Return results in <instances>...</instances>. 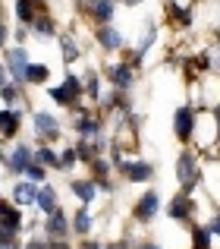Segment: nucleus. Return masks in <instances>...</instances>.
Listing matches in <instances>:
<instances>
[{"label":"nucleus","mask_w":220,"mask_h":249,"mask_svg":"<svg viewBox=\"0 0 220 249\" xmlns=\"http://www.w3.org/2000/svg\"><path fill=\"white\" fill-rule=\"evenodd\" d=\"M3 60H6V70H10L13 79L25 82V70L31 67V63H29V51H25V48H6Z\"/></svg>","instance_id":"obj_1"},{"label":"nucleus","mask_w":220,"mask_h":249,"mask_svg":"<svg viewBox=\"0 0 220 249\" xmlns=\"http://www.w3.org/2000/svg\"><path fill=\"white\" fill-rule=\"evenodd\" d=\"M31 164H35V152H31L29 145H16L10 155L3 158V167L10 170V174H25Z\"/></svg>","instance_id":"obj_2"},{"label":"nucleus","mask_w":220,"mask_h":249,"mask_svg":"<svg viewBox=\"0 0 220 249\" xmlns=\"http://www.w3.org/2000/svg\"><path fill=\"white\" fill-rule=\"evenodd\" d=\"M176 174H179V183H183V193H192L198 186V170H195V158L189 152L179 155L176 161Z\"/></svg>","instance_id":"obj_3"},{"label":"nucleus","mask_w":220,"mask_h":249,"mask_svg":"<svg viewBox=\"0 0 220 249\" xmlns=\"http://www.w3.org/2000/svg\"><path fill=\"white\" fill-rule=\"evenodd\" d=\"M120 164V170H123V177H126L129 183H145V180H151L154 177V167L151 164H145V161H116Z\"/></svg>","instance_id":"obj_4"},{"label":"nucleus","mask_w":220,"mask_h":249,"mask_svg":"<svg viewBox=\"0 0 220 249\" xmlns=\"http://www.w3.org/2000/svg\"><path fill=\"white\" fill-rule=\"evenodd\" d=\"M35 133H38L41 142H54L57 136H60V123H57V117L38 110V114H35Z\"/></svg>","instance_id":"obj_5"},{"label":"nucleus","mask_w":220,"mask_h":249,"mask_svg":"<svg viewBox=\"0 0 220 249\" xmlns=\"http://www.w3.org/2000/svg\"><path fill=\"white\" fill-rule=\"evenodd\" d=\"M44 231H47V237L50 240H63L66 237V231H69V221H66V214L57 208L54 214H47V221H44Z\"/></svg>","instance_id":"obj_6"},{"label":"nucleus","mask_w":220,"mask_h":249,"mask_svg":"<svg viewBox=\"0 0 220 249\" xmlns=\"http://www.w3.org/2000/svg\"><path fill=\"white\" fill-rule=\"evenodd\" d=\"M157 208H160V199H157V193H145L139 199V205H135V218L145 224V221H151L154 214H157Z\"/></svg>","instance_id":"obj_7"},{"label":"nucleus","mask_w":220,"mask_h":249,"mask_svg":"<svg viewBox=\"0 0 220 249\" xmlns=\"http://www.w3.org/2000/svg\"><path fill=\"white\" fill-rule=\"evenodd\" d=\"M173 126H176V136L183 142L192 139V110L189 107H176V114H173Z\"/></svg>","instance_id":"obj_8"},{"label":"nucleus","mask_w":220,"mask_h":249,"mask_svg":"<svg viewBox=\"0 0 220 249\" xmlns=\"http://www.w3.org/2000/svg\"><path fill=\"white\" fill-rule=\"evenodd\" d=\"M167 214H170L173 221H186L192 214V199H189V193H183V196H176V199L167 205Z\"/></svg>","instance_id":"obj_9"},{"label":"nucleus","mask_w":220,"mask_h":249,"mask_svg":"<svg viewBox=\"0 0 220 249\" xmlns=\"http://www.w3.org/2000/svg\"><path fill=\"white\" fill-rule=\"evenodd\" d=\"M38 196H41V189L31 186V180L19 183V186L13 189V202H16V205H38Z\"/></svg>","instance_id":"obj_10"},{"label":"nucleus","mask_w":220,"mask_h":249,"mask_svg":"<svg viewBox=\"0 0 220 249\" xmlns=\"http://www.w3.org/2000/svg\"><path fill=\"white\" fill-rule=\"evenodd\" d=\"M98 41H101L104 51H116L123 44V38H120V32H116L110 22H104V25H98Z\"/></svg>","instance_id":"obj_11"},{"label":"nucleus","mask_w":220,"mask_h":249,"mask_svg":"<svg viewBox=\"0 0 220 249\" xmlns=\"http://www.w3.org/2000/svg\"><path fill=\"white\" fill-rule=\"evenodd\" d=\"M110 82H113L116 89H129V85H132V67H126V63L110 67Z\"/></svg>","instance_id":"obj_12"},{"label":"nucleus","mask_w":220,"mask_h":249,"mask_svg":"<svg viewBox=\"0 0 220 249\" xmlns=\"http://www.w3.org/2000/svg\"><path fill=\"white\" fill-rule=\"evenodd\" d=\"M69 186H73V193L82 199V205H88V202L94 199V193H98L92 180H69Z\"/></svg>","instance_id":"obj_13"},{"label":"nucleus","mask_w":220,"mask_h":249,"mask_svg":"<svg viewBox=\"0 0 220 249\" xmlns=\"http://www.w3.org/2000/svg\"><path fill=\"white\" fill-rule=\"evenodd\" d=\"M50 98H54L57 104H63V107H73V104L79 101V95H76L69 85H57V89H50Z\"/></svg>","instance_id":"obj_14"},{"label":"nucleus","mask_w":220,"mask_h":249,"mask_svg":"<svg viewBox=\"0 0 220 249\" xmlns=\"http://www.w3.org/2000/svg\"><path fill=\"white\" fill-rule=\"evenodd\" d=\"M0 214H3V231H10V233L16 231L19 224H22V214H19L16 208L10 205V202H3V205H0Z\"/></svg>","instance_id":"obj_15"},{"label":"nucleus","mask_w":220,"mask_h":249,"mask_svg":"<svg viewBox=\"0 0 220 249\" xmlns=\"http://www.w3.org/2000/svg\"><path fill=\"white\" fill-rule=\"evenodd\" d=\"M38 208H41L44 214H54L57 212V189L54 186H44L41 196H38Z\"/></svg>","instance_id":"obj_16"},{"label":"nucleus","mask_w":220,"mask_h":249,"mask_svg":"<svg viewBox=\"0 0 220 249\" xmlns=\"http://www.w3.org/2000/svg\"><path fill=\"white\" fill-rule=\"evenodd\" d=\"M92 16L98 19L101 25L110 22V19H113V0H94L92 3Z\"/></svg>","instance_id":"obj_17"},{"label":"nucleus","mask_w":220,"mask_h":249,"mask_svg":"<svg viewBox=\"0 0 220 249\" xmlns=\"http://www.w3.org/2000/svg\"><path fill=\"white\" fill-rule=\"evenodd\" d=\"M47 76H50V70L44 67V63H31V67L25 70V82H31V85H44Z\"/></svg>","instance_id":"obj_18"},{"label":"nucleus","mask_w":220,"mask_h":249,"mask_svg":"<svg viewBox=\"0 0 220 249\" xmlns=\"http://www.w3.org/2000/svg\"><path fill=\"white\" fill-rule=\"evenodd\" d=\"M76 133H79L82 139H98V136H101V126L94 120H88V117H82V120L76 123Z\"/></svg>","instance_id":"obj_19"},{"label":"nucleus","mask_w":220,"mask_h":249,"mask_svg":"<svg viewBox=\"0 0 220 249\" xmlns=\"http://www.w3.org/2000/svg\"><path fill=\"white\" fill-rule=\"evenodd\" d=\"M60 51H63V63L79 60V44H76L69 35H63V38H60Z\"/></svg>","instance_id":"obj_20"},{"label":"nucleus","mask_w":220,"mask_h":249,"mask_svg":"<svg viewBox=\"0 0 220 249\" xmlns=\"http://www.w3.org/2000/svg\"><path fill=\"white\" fill-rule=\"evenodd\" d=\"M73 231H76V233H88V231H92V214H88V208H85V205L76 212V218H73Z\"/></svg>","instance_id":"obj_21"},{"label":"nucleus","mask_w":220,"mask_h":249,"mask_svg":"<svg viewBox=\"0 0 220 249\" xmlns=\"http://www.w3.org/2000/svg\"><path fill=\"white\" fill-rule=\"evenodd\" d=\"M35 161L44 167H60V155L50 152V148H41V152H35Z\"/></svg>","instance_id":"obj_22"},{"label":"nucleus","mask_w":220,"mask_h":249,"mask_svg":"<svg viewBox=\"0 0 220 249\" xmlns=\"http://www.w3.org/2000/svg\"><path fill=\"white\" fill-rule=\"evenodd\" d=\"M0 120H3V136H13V133L19 129V114H16V110H10V107H6Z\"/></svg>","instance_id":"obj_23"},{"label":"nucleus","mask_w":220,"mask_h":249,"mask_svg":"<svg viewBox=\"0 0 220 249\" xmlns=\"http://www.w3.org/2000/svg\"><path fill=\"white\" fill-rule=\"evenodd\" d=\"M54 19H47V16H44V19H38V22H35V35H41V38H50V35H54Z\"/></svg>","instance_id":"obj_24"},{"label":"nucleus","mask_w":220,"mask_h":249,"mask_svg":"<svg viewBox=\"0 0 220 249\" xmlns=\"http://www.w3.org/2000/svg\"><path fill=\"white\" fill-rule=\"evenodd\" d=\"M85 91H88V98H98L101 95V79L94 73H85Z\"/></svg>","instance_id":"obj_25"},{"label":"nucleus","mask_w":220,"mask_h":249,"mask_svg":"<svg viewBox=\"0 0 220 249\" xmlns=\"http://www.w3.org/2000/svg\"><path fill=\"white\" fill-rule=\"evenodd\" d=\"M16 16L22 22H31V0H16Z\"/></svg>","instance_id":"obj_26"},{"label":"nucleus","mask_w":220,"mask_h":249,"mask_svg":"<svg viewBox=\"0 0 220 249\" xmlns=\"http://www.w3.org/2000/svg\"><path fill=\"white\" fill-rule=\"evenodd\" d=\"M76 161H79V148H66V152L60 155V167L66 170V167H73Z\"/></svg>","instance_id":"obj_27"},{"label":"nucleus","mask_w":220,"mask_h":249,"mask_svg":"<svg viewBox=\"0 0 220 249\" xmlns=\"http://www.w3.org/2000/svg\"><path fill=\"white\" fill-rule=\"evenodd\" d=\"M195 243L202 246V249L211 246V227H195Z\"/></svg>","instance_id":"obj_28"},{"label":"nucleus","mask_w":220,"mask_h":249,"mask_svg":"<svg viewBox=\"0 0 220 249\" xmlns=\"http://www.w3.org/2000/svg\"><path fill=\"white\" fill-rule=\"evenodd\" d=\"M22 177H29L31 183H41V180H44V164H38V161H35V164H31L29 170H25Z\"/></svg>","instance_id":"obj_29"},{"label":"nucleus","mask_w":220,"mask_h":249,"mask_svg":"<svg viewBox=\"0 0 220 249\" xmlns=\"http://www.w3.org/2000/svg\"><path fill=\"white\" fill-rule=\"evenodd\" d=\"M3 101H6V104L16 101V89H13V82L6 79V76H3Z\"/></svg>","instance_id":"obj_30"},{"label":"nucleus","mask_w":220,"mask_h":249,"mask_svg":"<svg viewBox=\"0 0 220 249\" xmlns=\"http://www.w3.org/2000/svg\"><path fill=\"white\" fill-rule=\"evenodd\" d=\"M208 227H211V233H214V237H220V214H217V218H214V221H211V224H208Z\"/></svg>","instance_id":"obj_31"},{"label":"nucleus","mask_w":220,"mask_h":249,"mask_svg":"<svg viewBox=\"0 0 220 249\" xmlns=\"http://www.w3.org/2000/svg\"><path fill=\"white\" fill-rule=\"evenodd\" d=\"M25 249H50L47 243H44V240H31V243L29 246H25Z\"/></svg>","instance_id":"obj_32"},{"label":"nucleus","mask_w":220,"mask_h":249,"mask_svg":"<svg viewBox=\"0 0 220 249\" xmlns=\"http://www.w3.org/2000/svg\"><path fill=\"white\" fill-rule=\"evenodd\" d=\"M214 120H217V136H220V107H214Z\"/></svg>","instance_id":"obj_33"},{"label":"nucleus","mask_w":220,"mask_h":249,"mask_svg":"<svg viewBox=\"0 0 220 249\" xmlns=\"http://www.w3.org/2000/svg\"><path fill=\"white\" fill-rule=\"evenodd\" d=\"M214 70L220 73V51H217V57H214Z\"/></svg>","instance_id":"obj_34"},{"label":"nucleus","mask_w":220,"mask_h":249,"mask_svg":"<svg viewBox=\"0 0 220 249\" xmlns=\"http://www.w3.org/2000/svg\"><path fill=\"white\" fill-rule=\"evenodd\" d=\"M123 3H126V6H139L141 0H123Z\"/></svg>","instance_id":"obj_35"},{"label":"nucleus","mask_w":220,"mask_h":249,"mask_svg":"<svg viewBox=\"0 0 220 249\" xmlns=\"http://www.w3.org/2000/svg\"><path fill=\"white\" fill-rule=\"evenodd\" d=\"M50 249H69V246H66V243H54Z\"/></svg>","instance_id":"obj_36"},{"label":"nucleus","mask_w":220,"mask_h":249,"mask_svg":"<svg viewBox=\"0 0 220 249\" xmlns=\"http://www.w3.org/2000/svg\"><path fill=\"white\" fill-rule=\"evenodd\" d=\"M141 249H160V246H157V243H145Z\"/></svg>","instance_id":"obj_37"},{"label":"nucleus","mask_w":220,"mask_h":249,"mask_svg":"<svg viewBox=\"0 0 220 249\" xmlns=\"http://www.w3.org/2000/svg\"><path fill=\"white\" fill-rule=\"evenodd\" d=\"M110 249H126V246H123V243H116V246H110Z\"/></svg>","instance_id":"obj_38"},{"label":"nucleus","mask_w":220,"mask_h":249,"mask_svg":"<svg viewBox=\"0 0 220 249\" xmlns=\"http://www.w3.org/2000/svg\"><path fill=\"white\" fill-rule=\"evenodd\" d=\"M85 249H101V246H94V243H88V246H85Z\"/></svg>","instance_id":"obj_39"}]
</instances>
